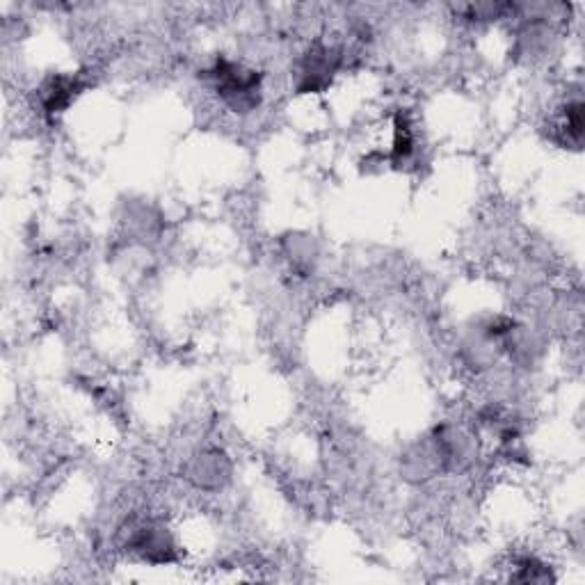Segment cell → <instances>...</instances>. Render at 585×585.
Returning <instances> with one entry per match:
<instances>
[{
    "label": "cell",
    "mask_w": 585,
    "mask_h": 585,
    "mask_svg": "<svg viewBox=\"0 0 585 585\" xmlns=\"http://www.w3.org/2000/svg\"><path fill=\"white\" fill-rule=\"evenodd\" d=\"M128 549L154 565H167L176 560V542L172 533L156 522H147L135 528L131 540H128Z\"/></svg>",
    "instance_id": "obj_3"
},
{
    "label": "cell",
    "mask_w": 585,
    "mask_h": 585,
    "mask_svg": "<svg viewBox=\"0 0 585 585\" xmlns=\"http://www.w3.org/2000/svg\"><path fill=\"white\" fill-rule=\"evenodd\" d=\"M206 76L213 80L215 92H218L224 108L236 112V115H247L261 106V80L263 76L256 69L245 67V64L218 58Z\"/></svg>",
    "instance_id": "obj_1"
},
{
    "label": "cell",
    "mask_w": 585,
    "mask_h": 585,
    "mask_svg": "<svg viewBox=\"0 0 585 585\" xmlns=\"http://www.w3.org/2000/svg\"><path fill=\"white\" fill-rule=\"evenodd\" d=\"M231 476V464L220 451H204L188 464V478L199 490H220Z\"/></svg>",
    "instance_id": "obj_4"
},
{
    "label": "cell",
    "mask_w": 585,
    "mask_h": 585,
    "mask_svg": "<svg viewBox=\"0 0 585 585\" xmlns=\"http://www.w3.org/2000/svg\"><path fill=\"white\" fill-rule=\"evenodd\" d=\"M512 10V5H501V3H476V5H467L464 7V14L471 21H492V19H501L503 14Z\"/></svg>",
    "instance_id": "obj_9"
},
{
    "label": "cell",
    "mask_w": 585,
    "mask_h": 585,
    "mask_svg": "<svg viewBox=\"0 0 585 585\" xmlns=\"http://www.w3.org/2000/svg\"><path fill=\"white\" fill-rule=\"evenodd\" d=\"M83 90V83L76 76L55 74L42 85V108L48 117L60 115L71 106V101Z\"/></svg>",
    "instance_id": "obj_5"
},
{
    "label": "cell",
    "mask_w": 585,
    "mask_h": 585,
    "mask_svg": "<svg viewBox=\"0 0 585 585\" xmlns=\"http://www.w3.org/2000/svg\"><path fill=\"white\" fill-rule=\"evenodd\" d=\"M512 581H522V583H547V581H554V576H551L549 567L540 563L538 558L533 556H526L517 563V574H512Z\"/></svg>",
    "instance_id": "obj_8"
},
{
    "label": "cell",
    "mask_w": 585,
    "mask_h": 585,
    "mask_svg": "<svg viewBox=\"0 0 585 585\" xmlns=\"http://www.w3.org/2000/svg\"><path fill=\"white\" fill-rule=\"evenodd\" d=\"M391 147H389V160L391 163H405L414 154L416 140H414V126L412 119L407 117V112L398 110L394 117V124H391Z\"/></svg>",
    "instance_id": "obj_7"
},
{
    "label": "cell",
    "mask_w": 585,
    "mask_h": 585,
    "mask_svg": "<svg viewBox=\"0 0 585 585\" xmlns=\"http://www.w3.org/2000/svg\"><path fill=\"white\" fill-rule=\"evenodd\" d=\"M343 62L341 48L316 42L302 55L295 69V90L298 94H316L332 85V78Z\"/></svg>",
    "instance_id": "obj_2"
},
{
    "label": "cell",
    "mask_w": 585,
    "mask_h": 585,
    "mask_svg": "<svg viewBox=\"0 0 585 585\" xmlns=\"http://www.w3.org/2000/svg\"><path fill=\"white\" fill-rule=\"evenodd\" d=\"M554 140L563 147H581L583 140V103L581 99L570 101L560 112L554 124Z\"/></svg>",
    "instance_id": "obj_6"
}]
</instances>
